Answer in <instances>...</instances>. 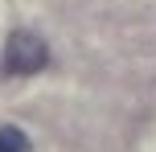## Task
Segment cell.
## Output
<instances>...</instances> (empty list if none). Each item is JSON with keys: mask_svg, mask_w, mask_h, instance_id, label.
<instances>
[{"mask_svg": "<svg viewBox=\"0 0 156 152\" xmlns=\"http://www.w3.org/2000/svg\"><path fill=\"white\" fill-rule=\"evenodd\" d=\"M0 152H33V144L21 128H0Z\"/></svg>", "mask_w": 156, "mask_h": 152, "instance_id": "cell-2", "label": "cell"}, {"mask_svg": "<svg viewBox=\"0 0 156 152\" xmlns=\"http://www.w3.org/2000/svg\"><path fill=\"white\" fill-rule=\"evenodd\" d=\"M45 62H49V49H45V41H41L37 33L16 29L12 37H8V45H4V70H8V74L25 78V74L45 70Z\"/></svg>", "mask_w": 156, "mask_h": 152, "instance_id": "cell-1", "label": "cell"}]
</instances>
